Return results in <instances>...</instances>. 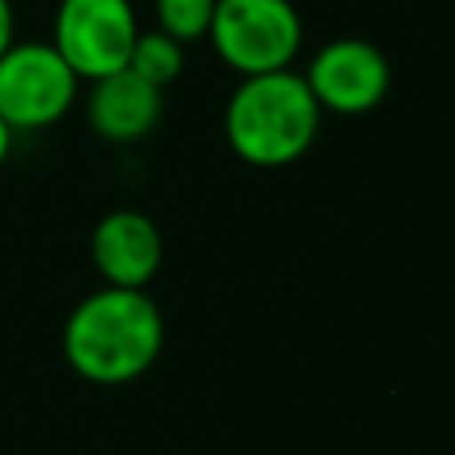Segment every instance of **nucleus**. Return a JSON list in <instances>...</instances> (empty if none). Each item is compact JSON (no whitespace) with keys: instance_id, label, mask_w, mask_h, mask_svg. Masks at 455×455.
I'll return each mask as SVG.
<instances>
[{"instance_id":"nucleus-12","label":"nucleus","mask_w":455,"mask_h":455,"mask_svg":"<svg viewBox=\"0 0 455 455\" xmlns=\"http://www.w3.org/2000/svg\"><path fill=\"white\" fill-rule=\"evenodd\" d=\"M11 146H14V128L0 117V167L7 164V156H11Z\"/></svg>"},{"instance_id":"nucleus-11","label":"nucleus","mask_w":455,"mask_h":455,"mask_svg":"<svg viewBox=\"0 0 455 455\" xmlns=\"http://www.w3.org/2000/svg\"><path fill=\"white\" fill-rule=\"evenodd\" d=\"M14 43V4L0 0V53Z\"/></svg>"},{"instance_id":"nucleus-8","label":"nucleus","mask_w":455,"mask_h":455,"mask_svg":"<svg viewBox=\"0 0 455 455\" xmlns=\"http://www.w3.org/2000/svg\"><path fill=\"white\" fill-rule=\"evenodd\" d=\"M164 117V89L149 85L135 71L121 68L89 82L85 96V121L107 142H139L146 139Z\"/></svg>"},{"instance_id":"nucleus-3","label":"nucleus","mask_w":455,"mask_h":455,"mask_svg":"<svg viewBox=\"0 0 455 455\" xmlns=\"http://www.w3.org/2000/svg\"><path fill=\"white\" fill-rule=\"evenodd\" d=\"M206 39L242 78L267 75L291 68L299 57L302 18L291 0H217Z\"/></svg>"},{"instance_id":"nucleus-10","label":"nucleus","mask_w":455,"mask_h":455,"mask_svg":"<svg viewBox=\"0 0 455 455\" xmlns=\"http://www.w3.org/2000/svg\"><path fill=\"white\" fill-rule=\"evenodd\" d=\"M217 0H153L156 28L174 36L178 43H196L213 25Z\"/></svg>"},{"instance_id":"nucleus-1","label":"nucleus","mask_w":455,"mask_h":455,"mask_svg":"<svg viewBox=\"0 0 455 455\" xmlns=\"http://www.w3.org/2000/svg\"><path fill=\"white\" fill-rule=\"evenodd\" d=\"M60 348L82 380L103 387L132 384L164 352V313L146 288L103 284L68 313Z\"/></svg>"},{"instance_id":"nucleus-7","label":"nucleus","mask_w":455,"mask_h":455,"mask_svg":"<svg viewBox=\"0 0 455 455\" xmlns=\"http://www.w3.org/2000/svg\"><path fill=\"white\" fill-rule=\"evenodd\" d=\"M89 256L114 288H146L164 263V235L139 210H110L89 235Z\"/></svg>"},{"instance_id":"nucleus-13","label":"nucleus","mask_w":455,"mask_h":455,"mask_svg":"<svg viewBox=\"0 0 455 455\" xmlns=\"http://www.w3.org/2000/svg\"><path fill=\"white\" fill-rule=\"evenodd\" d=\"M11 4H14V0H11Z\"/></svg>"},{"instance_id":"nucleus-2","label":"nucleus","mask_w":455,"mask_h":455,"mask_svg":"<svg viewBox=\"0 0 455 455\" xmlns=\"http://www.w3.org/2000/svg\"><path fill=\"white\" fill-rule=\"evenodd\" d=\"M320 117L306 75L281 68L238 82L224 107V139L252 167H288L316 142Z\"/></svg>"},{"instance_id":"nucleus-5","label":"nucleus","mask_w":455,"mask_h":455,"mask_svg":"<svg viewBox=\"0 0 455 455\" xmlns=\"http://www.w3.org/2000/svg\"><path fill=\"white\" fill-rule=\"evenodd\" d=\"M139 32L132 0H60L50 43L82 82H96L128 68Z\"/></svg>"},{"instance_id":"nucleus-9","label":"nucleus","mask_w":455,"mask_h":455,"mask_svg":"<svg viewBox=\"0 0 455 455\" xmlns=\"http://www.w3.org/2000/svg\"><path fill=\"white\" fill-rule=\"evenodd\" d=\"M128 71H135L139 78H146L156 89H167L185 71V43H178L164 28L139 32L132 57H128Z\"/></svg>"},{"instance_id":"nucleus-6","label":"nucleus","mask_w":455,"mask_h":455,"mask_svg":"<svg viewBox=\"0 0 455 455\" xmlns=\"http://www.w3.org/2000/svg\"><path fill=\"white\" fill-rule=\"evenodd\" d=\"M306 85L320 110L338 117H359L384 103L391 89V64L370 39L341 36L320 46L306 68Z\"/></svg>"},{"instance_id":"nucleus-4","label":"nucleus","mask_w":455,"mask_h":455,"mask_svg":"<svg viewBox=\"0 0 455 455\" xmlns=\"http://www.w3.org/2000/svg\"><path fill=\"white\" fill-rule=\"evenodd\" d=\"M82 78L53 50V43H11L0 53V117L14 132L57 124L78 100Z\"/></svg>"}]
</instances>
